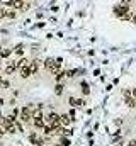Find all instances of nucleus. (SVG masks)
<instances>
[{
	"label": "nucleus",
	"mask_w": 136,
	"mask_h": 146,
	"mask_svg": "<svg viewBox=\"0 0 136 146\" xmlns=\"http://www.w3.org/2000/svg\"><path fill=\"white\" fill-rule=\"evenodd\" d=\"M44 66H46V70H49V72L58 73L61 70V60H46V61H44Z\"/></svg>",
	"instance_id": "1"
},
{
	"label": "nucleus",
	"mask_w": 136,
	"mask_h": 146,
	"mask_svg": "<svg viewBox=\"0 0 136 146\" xmlns=\"http://www.w3.org/2000/svg\"><path fill=\"white\" fill-rule=\"evenodd\" d=\"M19 114H21V121H22V122H31V121H33L34 109L29 107V106H26V107H22V110H21Z\"/></svg>",
	"instance_id": "2"
},
{
	"label": "nucleus",
	"mask_w": 136,
	"mask_h": 146,
	"mask_svg": "<svg viewBox=\"0 0 136 146\" xmlns=\"http://www.w3.org/2000/svg\"><path fill=\"white\" fill-rule=\"evenodd\" d=\"M44 121H46L49 126H55V127H60V126H61V115H58V114H55V112L48 114Z\"/></svg>",
	"instance_id": "3"
},
{
	"label": "nucleus",
	"mask_w": 136,
	"mask_h": 146,
	"mask_svg": "<svg viewBox=\"0 0 136 146\" xmlns=\"http://www.w3.org/2000/svg\"><path fill=\"white\" fill-rule=\"evenodd\" d=\"M39 110H41V106L37 107V112L34 110V114H33V122H34V126H36V127L43 129V127H44V117H43V114H41Z\"/></svg>",
	"instance_id": "4"
},
{
	"label": "nucleus",
	"mask_w": 136,
	"mask_h": 146,
	"mask_svg": "<svg viewBox=\"0 0 136 146\" xmlns=\"http://www.w3.org/2000/svg\"><path fill=\"white\" fill-rule=\"evenodd\" d=\"M129 12V5H126V3H123V5H116L114 7V14L116 15H124V14H128Z\"/></svg>",
	"instance_id": "5"
},
{
	"label": "nucleus",
	"mask_w": 136,
	"mask_h": 146,
	"mask_svg": "<svg viewBox=\"0 0 136 146\" xmlns=\"http://www.w3.org/2000/svg\"><path fill=\"white\" fill-rule=\"evenodd\" d=\"M124 102H126V106H128V107H135V106H136V99L131 95V92H129V90H126V92H124Z\"/></svg>",
	"instance_id": "6"
},
{
	"label": "nucleus",
	"mask_w": 136,
	"mask_h": 146,
	"mask_svg": "<svg viewBox=\"0 0 136 146\" xmlns=\"http://www.w3.org/2000/svg\"><path fill=\"white\" fill-rule=\"evenodd\" d=\"M75 115V112H70V114H63L61 115V126H70L71 122H73V117Z\"/></svg>",
	"instance_id": "7"
},
{
	"label": "nucleus",
	"mask_w": 136,
	"mask_h": 146,
	"mask_svg": "<svg viewBox=\"0 0 136 146\" xmlns=\"http://www.w3.org/2000/svg\"><path fill=\"white\" fill-rule=\"evenodd\" d=\"M0 17L14 19V17H15V10H14V9H0Z\"/></svg>",
	"instance_id": "8"
},
{
	"label": "nucleus",
	"mask_w": 136,
	"mask_h": 146,
	"mask_svg": "<svg viewBox=\"0 0 136 146\" xmlns=\"http://www.w3.org/2000/svg\"><path fill=\"white\" fill-rule=\"evenodd\" d=\"M19 73H21L22 78H29V76L33 75V73H31V66H29V63L24 65V66H21V68H19Z\"/></svg>",
	"instance_id": "9"
},
{
	"label": "nucleus",
	"mask_w": 136,
	"mask_h": 146,
	"mask_svg": "<svg viewBox=\"0 0 136 146\" xmlns=\"http://www.w3.org/2000/svg\"><path fill=\"white\" fill-rule=\"evenodd\" d=\"M31 143L36 145V146H41L43 143H44V139H43L41 136H37V134H33V136H31Z\"/></svg>",
	"instance_id": "10"
},
{
	"label": "nucleus",
	"mask_w": 136,
	"mask_h": 146,
	"mask_svg": "<svg viewBox=\"0 0 136 146\" xmlns=\"http://www.w3.org/2000/svg\"><path fill=\"white\" fill-rule=\"evenodd\" d=\"M29 66H31V73H37L39 72V68H41V65H39V61H37V60H34V61H31V63H29Z\"/></svg>",
	"instance_id": "11"
},
{
	"label": "nucleus",
	"mask_w": 136,
	"mask_h": 146,
	"mask_svg": "<svg viewBox=\"0 0 136 146\" xmlns=\"http://www.w3.org/2000/svg\"><path fill=\"white\" fill-rule=\"evenodd\" d=\"M70 106H71V107H82V106H83V100H82V99H73V97H71V99H70Z\"/></svg>",
	"instance_id": "12"
},
{
	"label": "nucleus",
	"mask_w": 136,
	"mask_h": 146,
	"mask_svg": "<svg viewBox=\"0 0 136 146\" xmlns=\"http://www.w3.org/2000/svg\"><path fill=\"white\" fill-rule=\"evenodd\" d=\"M15 70H17L15 63H9V65L5 66V73H7V75H10V73H12V72H15Z\"/></svg>",
	"instance_id": "13"
},
{
	"label": "nucleus",
	"mask_w": 136,
	"mask_h": 146,
	"mask_svg": "<svg viewBox=\"0 0 136 146\" xmlns=\"http://www.w3.org/2000/svg\"><path fill=\"white\" fill-rule=\"evenodd\" d=\"M10 54H12V49H9V48L0 51V56H2V58H7V56H10Z\"/></svg>",
	"instance_id": "14"
},
{
	"label": "nucleus",
	"mask_w": 136,
	"mask_h": 146,
	"mask_svg": "<svg viewBox=\"0 0 136 146\" xmlns=\"http://www.w3.org/2000/svg\"><path fill=\"white\" fill-rule=\"evenodd\" d=\"M14 51H15L17 54H24V48H22V46H17V48H15Z\"/></svg>",
	"instance_id": "15"
},
{
	"label": "nucleus",
	"mask_w": 136,
	"mask_h": 146,
	"mask_svg": "<svg viewBox=\"0 0 136 146\" xmlns=\"http://www.w3.org/2000/svg\"><path fill=\"white\" fill-rule=\"evenodd\" d=\"M61 90H63V87H61V85H58V87H56V94H61Z\"/></svg>",
	"instance_id": "16"
},
{
	"label": "nucleus",
	"mask_w": 136,
	"mask_h": 146,
	"mask_svg": "<svg viewBox=\"0 0 136 146\" xmlns=\"http://www.w3.org/2000/svg\"><path fill=\"white\" fill-rule=\"evenodd\" d=\"M83 92H85V94H89V87H87V83H83Z\"/></svg>",
	"instance_id": "17"
},
{
	"label": "nucleus",
	"mask_w": 136,
	"mask_h": 146,
	"mask_svg": "<svg viewBox=\"0 0 136 146\" xmlns=\"http://www.w3.org/2000/svg\"><path fill=\"white\" fill-rule=\"evenodd\" d=\"M128 146H136V139H133V141H129V145Z\"/></svg>",
	"instance_id": "18"
},
{
	"label": "nucleus",
	"mask_w": 136,
	"mask_h": 146,
	"mask_svg": "<svg viewBox=\"0 0 136 146\" xmlns=\"http://www.w3.org/2000/svg\"><path fill=\"white\" fill-rule=\"evenodd\" d=\"M131 95H133V97L136 99V88H133V90H131Z\"/></svg>",
	"instance_id": "19"
},
{
	"label": "nucleus",
	"mask_w": 136,
	"mask_h": 146,
	"mask_svg": "<svg viewBox=\"0 0 136 146\" xmlns=\"http://www.w3.org/2000/svg\"><path fill=\"white\" fill-rule=\"evenodd\" d=\"M3 104H5V102H3V99H0V106H3Z\"/></svg>",
	"instance_id": "20"
},
{
	"label": "nucleus",
	"mask_w": 136,
	"mask_h": 146,
	"mask_svg": "<svg viewBox=\"0 0 136 146\" xmlns=\"http://www.w3.org/2000/svg\"><path fill=\"white\" fill-rule=\"evenodd\" d=\"M133 22H136V14H135V17H133Z\"/></svg>",
	"instance_id": "21"
},
{
	"label": "nucleus",
	"mask_w": 136,
	"mask_h": 146,
	"mask_svg": "<svg viewBox=\"0 0 136 146\" xmlns=\"http://www.w3.org/2000/svg\"><path fill=\"white\" fill-rule=\"evenodd\" d=\"M0 19H2V17H0Z\"/></svg>",
	"instance_id": "22"
}]
</instances>
